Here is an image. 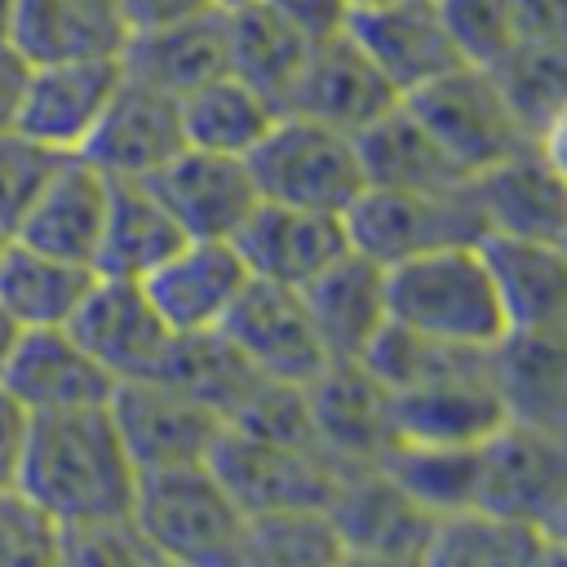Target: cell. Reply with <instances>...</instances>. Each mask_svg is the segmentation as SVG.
Returning a JSON list of instances; mask_svg holds the SVG:
<instances>
[{
	"mask_svg": "<svg viewBox=\"0 0 567 567\" xmlns=\"http://www.w3.org/2000/svg\"><path fill=\"white\" fill-rule=\"evenodd\" d=\"M266 4H275V9H279L288 22H297L306 35L337 31V27L346 22V13H350L346 0H266Z\"/></svg>",
	"mask_w": 567,
	"mask_h": 567,
	"instance_id": "bcb514c9",
	"label": "cell"
},
{
	"mask_svg": "<svg viewBox=\"0 0 567 567\" xmlns=\"http://www.w3.org/2000/svg\"><path fill=\"white\" fill-rule=\"evenodd\" d=\"M142 182L159 195L186 239H230L261 199L248 159L199 146H182Z\"/></svg>",
	"mask_w": 567,
	"mask_h": 567,
	"instance_id": "2e32d148",
	"label": "cell"
},
{
	"mask_svg": "<svg viewBox=\"0 0 567 567\" xmlns=\"http://www.w3.org/2000/svg\"><path fill=\"white\" fill-rule=\"evenodd\" d=\"M563 487H567V443L563 439L518 425V421H501L478 443L474 505L540 527L545 514L554 509V501L563 496Z\"/></svg>",
	"mask_w": 567,
	"mask_h": 567,
	"instance_id": "5bb4252c",
	"label": "cell"
},
{
	"mask_svg": "<svg viewBox=\"0 0 567 567\" xmlns=\"http://www.w3.org/2000/svg\"><path fill=\"white\" fill-rule=\"evenodd\" d=\"M301 301L319 328L328 359H363L372 337L385 328V266L346 248L328 261L310 284H301Z\"/></svg>",
	"mask_w": 567,
	"mask_h": 567,
	"instance_id": "4316f807",
	"label": "cell"
},
{
	"mask_svg": "<svg viewBox=\"0 0 567 567\" xmlns=\"http://www.w3.org/2000/svg\"><path fill=\"white\" fill-rule=\"evenodd\" d=\"M120 75H124L120 53H84V58L31 62L13 124L22 133L49 142L53 151H80L89 128L97 124L102 106L111 102Z\"/></svg>",
	"mask_w": 567,
	"mask_h": 567,
	"instance_id": "e0dca14e",
	"label": "cell"
},
{
	"mask_svg": "<svg viewBox=\"0 0 567 567\" xmlns=\"http://www.w3.org/2000/svg\"><path fill=\"white\" fill-rule=\"evenodd\" d=\"M9 13H13V0H0V35L9 31Z\"/></svg>",
	"mask_w": 567,
	"mask_h": 567,
	"instance_id": "f907efd6",
	"label": "cell"
},
{
	"mask_svg": "<svg viewBox=\"0 0 567 567\" xmlns=\"http://www.w3.org/2000/svg\"><path fill=\"white\" fill-rule=\"evenodd\" d=\"M213 474L230 492V501L252 518V514H275V509H328L341 470L310 452V447H288L270 439H252L244 430L221 425L213 452H208Z\"/></svg>",
	"mask_w": 567,
	"mask_h": 567,
	"instance_id": "ba28073f",
	"label": "cell"
},
{
	"mask_svg": "<svg viewBox=\"0 0 567 567\" xmlns=\"http://www.w3.org/2000/svg\"><path fill=\"white\" fill-rule=\"evenodd\" d=\"M93 275V266L53 257L13 235L0 252V315L9 328H66Z\"/></svg>",
	"mask_w": 567,
	"mask_h": 567,
	"instance_id": "f546056e",
	"label": "cell"
},
{
	"mask_svg": "<svg viewBox=\"0 0 567 567\" xmlns=\"http://www.w3.org/2000/svg\"><path fill=\"white\" fill-rule=\"evenodd\" d=\"M0 563H58V523L18 487H0Z\"/></svg>",
	"mask_w": 567,
	"mask_h": 567,
	"instance_id": "b9f144b4",
	"label": "cell"
},
{
	"mask_svg": "<svg viewBox=\"0 0 567 567\" xmlns=\"http://www.w3.org/2000/svg\"><path fill=\"white\" fill-rule=\"evenodd\" d=\"M403 102L470 177L532 146V133L523 128L487 66L461 62L434 75L430 84L412 89Z\"/></svg>",
	"mask_w": 567,
	"mask_h": 567,
	"instance_id": "8992f818",
	"label": "cell"
},
{
	"mask_svg": "<svg viewBox=\"0 0 567 567\" xmlns=\"http://www.w3.org/2000/svg\"><path fill=\"white\" fill-rule=\"evenodd\" d=\"M18 487L58 527L128 514L137 470L111 425L106 403L31 416Z\"/></svg>",
	"mask_w": 567,
	"mask_h": 567,
	"instance_id": "6da1fadb",
	"label": "cell"
},
{
	"mask_svg": "<svg viewBox=\"0 0 567 567\" xmlns=\"http://www.w3.org/2000/svg\"><path fill=\"white\" fill-rule=\"evenodd\" d=\"M540 532H545V540L554 545V558H558V563H567V487H563V496L554 501V509L545 514Z\"/></svg>",
	"mask_w": 567,
	"mask_h": 567,
	"instance_id": "681fc988",
	"label": "cell"
},
{
	"mask_svg": "<svg viewBox=\"0 0 567 567\" xmlns=\"http://www.w3.org/2000/svg\"><path fill=\"white\" fill-rule=\"evenodd\" d=\"M111 425L133 461V470H164V465H186V461H208L217 434H221V412L195 399L190 390L164 381V377H133L115 381L106 399Z\"/></svg>",
	"mask_w": 567,
	"mask_h": 567,
	"instance_id": "52a82bcc",
	"label": "cell"
},
{
	"mask_svg": "<svg viewBox=\"0 0 567 567\" xmlns=\"http://www.w3.org/2000/svg\"><path fill=\"white\" fill-rule=\"evenodd\" d=\"M363 182L368 186H403V190H443L465 186L470 173L434 142V133L412 115V106L399 97L385 115H377L368 128L354 133Z\"/></svg>",
	"mask_w": 567,
	"mask_h": 567,
	"instance_id": "f1b7e54d",
	"label": "cell"
},
{
	"mask_svg": "<svg viewBox=\"0 0 567 567\" xmlns=\"http://www.w3.org/2000/svg\"><path fill=\"white\" fill-rule=\"evenodd\" d=\"M226 9V62L239 80L261 89L279 111L297 80L310 35L266 0H230Z\"/></svg>",
	"mask_w": 567,
	"mask_h": 567,
	"instance_id": "d6a6232c",
	"label": "cell"
},
{
	"mask_svg": "<svg viewBox=\"0 0 567 567\" xmlns=\"http://www.w3.org/2000/svg\"><path fill=\"white\" fill-rule=\"evenodd\" d=\"M412 501H421L434 518L474 505L478 487V443L474 447H430V443H390L377 461Z\"/></svg>",
	"mask_w": 567,
	"mask_h": 567,
	"instance_id": "d590c367",
	"label": "cell"
},
{
	"mask_svg": "<svg viewBox=\"0 0 567 567\" xmlns=\"http://www.w3.org/2000/svg\"><path fill=\"white\" fill-rule=\"evenodd\" d=\"M58 563L124 567V563H155V554L133 527V518L115 514V518H89V523L58 527Z\"/></svg>",
	"mask_w": 567,
	"mask_h": 567,
	"instance_id": "60d3db41",
	"label": "cell"
},
{
	"mask_svg": "<svg viewBox=\"0 0 567 567\" xmlns=\"http://www.w3.org/2000/svg\"><path fill=\"white\" fill-rule=\"evenodd\" d=\"M66 332L93 354V363L111 381L159 377L177 337L151 306L142 279H124V275H93L89 292L66 319Z\"/></svg>",
	"mask_w": 567,
	"mask_h": 567,
	"instance_id": "9c48e42d",
	"label": "cell"
},
{
	"mask_svg": "<svg viewBox=\"0 0 567 567\" xmlns=\"http://www.w3.org/2000/svg\"><path fill=\"white\" fill-rule=\"evenodd\" d=\"M182 239H186L182 226L173 221V213L159 204V195L142 177H111L106 221H102V239H97V257H93L97 275L142 279Z\"/></svg>",
	"mask_w": 567,
	"mask_h": 567,
	"instance_id": "4dcf8cb0",
	"label": "cell"
},
{
	"mask_svg": "<svg viewBox=\"0 0 567 567\" xmlns=\"http://www.w3.org/2000/svg\"><path fill=\"white\" fill-rule=\"evenodd\" d=\"M230 244L239 248L252 279L292 284V288L310 284L328 261H337L350 248L341 213L297 208L275 199H257V208L244 217Z\"/></svg>",
	"mask_w": 567,
	"mask_h": 567,
	"instance_id": "44dd1931",
	"label": "cell"
},
{
	"mask_svg": "<svg viewBox=\"0 0 567 567\" xmlns=\"http://www.w3.org/2000/svg\"><path fill=\"white\" fill-rule=\"evenodd\" d=\"M425 563L430 567H532V563H558V558L536 523L505 518L483 505H465L434 518Z\"/></svg>",
	"mask_w": 567,
	"mask_h": 567,
	"instance_id": "836d02e7",
	"label": "cell"
},
{
	"mask_svg": "<svg viewBox=\"0 0 567 567\" xmlns=\"http://www.w3.org/2000/svg\"><path fill=\"white\" fill-rule=\"evenodd\" d=\"M394 102H399L394 84L377 71V62L359 49V40L341 22L337 31L310 35L306 58L297 66V80L284 97V111L319 120V124L354 137L377 115H385Z\"/></svg>",
	"mask_w": 567,
	"mask_h": 567,
	"instance_id": "7c38bea8",
	"label": "cell"
},
{
	"mask_svg": "<svg viewBox=\"0 0 567 567\" xmlns=\"http://www.w3.org/2000/svg\"><path fill=\"white\" fill-rule=\"evenodd\" d=\"M385 306L394 323L452 346L492 350L505 337V315L478 239L430 248L385 266Z\"/></svg>",
	"mask_w": 567,
	"mask_h": 567,
	"instance_id": "3957f363",
	"label": "cell"
},
{
	"mask_svg": "<svg viewBox=\"0 0 567 567\" xmlns=\"http://www.w3.org/2000/svg\"><path fill=\"white\" fill-rule=\"evenodd\" d=\"M27 71H31L27 53H22L9 35H0V128H9V124L18 120V102H22Z\"/></svg>",
	"mask_w": 567,
	"mask_h": 567,
	"instance_id": "7dc6e473",
	"label": "cell"
},
{
	"mask_svg": "<svg viewBox=\"0 0 567 567\" xmlns=\"http://www.w3.org/2000/svg\"><path fill=\"white\" fill-rule=\"evenodd\" d=\"M346 563H425L434 514L412 501L381 465L346 470L328 501Z\"/></svg>",
	"mask_w": 567,
	"mask_h": 567,
	"instance_id": "30bf717a",
	"label": "cell"
},
{
	"mask_svg": "<svg viewBox=\"0 0 567 567\" xmlns=\"http://www.w3.org/2000/svg\"><path fill=\"white\" fill-rule=\"evenodd\" d=\"M346 31L394 84L399 97L430 84L434 75L461 66V53L447 35L439 0H372L346 13Z\"/></svg>",
	"mask_w": 567,
	"mask_h": 567,
	"instance_id": "ac0fdd59",
	"label": "cell"
},
{
	"mask_svg": "<svg viewBox=\"0 0 567 567\" xmlns=\"http://www.w3.org/2000/svg\"><path fill=\"white\" fill-rule=\"evenodd\" d=\"M239 563H266V567H319V563H346L341 540L332 532L328 509H275L252 514L244 523V549Z\"/></svg>",
	"mask_w": 567,
	"mask_h": 567,
	"instance_id": "74e56055",
	"label": "cell"
},
{
	"mask_svg": "<svg viewBox=\"0 0 567 567\" xmlns=\"http://www.w3.org/2000/svg\"><path fill=\"white\" fill-rule=\"evenodd\" d=\"M248 266L230 239H182L142 288L173 332H213L248 284Z\"/></svg>",
	"mask_w": 567,
	"mask_h": 567,
	"instance_id": "ffe728a7",
	"label": "cell"
},
{
	"mask_svg": "<svg viewBox=\"0 0 567 567\" xmlns=\"http://www.w3.org/2000/svg\"><path fill=\"white\" fill-rule=\"evenodd\" d=\"M115 4H120L124 35H128V31H142V27H159V22H173V18H186V13H199V9L221 4V0H115Z\"/></svg>",
	"mask_w": 567,
	"mask_h": 567,
	"instance_id": "f6af8a7d",
	"label": "cell"
},
{
	"mask_svg": "<svg viewBox=\"0 0 567 567\" xmlns=\"http://www.w3.org/2000/svg\"><path fill=\"white\" fill-rule=\"evenodd\" d=\"M186 146L182 133V106L173 93L120 75L111 102L102 106L97 124L89 128L80 155L97 164L106 177H151L159 164H168Z\"/></svg>",
	"mask_w": 567,
	"mask_h": 567,
	"instance_id": "9a60e30c",
	"label": "cell"
},
{
	"mask_svg": "<svg viewBox=\"0 0 567 567\" xmlns=\"http://www.w3.org/2000/svg\"><path fill=\"white\" fill-rule=\"evenodd\" d=\"M346 4H350V9H354V4H372V0H346Z\"/></svg>",
	"mask_w": 567,
	"mask_h": 567,
	"instance_id": "db71d44e",
	"label": "cell"
},
{
	"mask_svg": "<svg viewBox=\"0 0 567 567\" xmlns=\"http://www.w3.org/2000/svg\"><path fill=\"white\" fill-rule=\"evenodd\" d=\"M4 35L27 53V62L120 53L124 18L115 0H13Z\"/></svg>",
	"mask_w": 567,
	"mask_h": 567,
	"instance_id": "1f68e13d",
	"label": "cell"
},
{
	"mask_svg": "<svg viewBox=\"0 0 567 567\" xmlns=\"http://www.w3.org/2000/svg\"><path fill=\"white\" fill-rule=\"evenodd\" d=\"M120 66L133 80H146L173 97L190 93L195 84L230 71L226 62V9L208 4L199 13L128 31L120 44Z\"/></svg>",
	"mask_w": 567,
	"mask_h": 567,
	"instance_id": "484cf974",
	"label": "cell"
},
{
	"mask_svg": "<svg viewBox=\"0 0 567 567\" xmlns=\"http://www.w3.org/2000/svg\"><path fill=\"white\" fill-rule=\"evenodd\" d=\"M244 159L257 182V195L275 204L346 213L368 186L354 137L292 111H279L266 137Z\"/></svg>",
	"mask_w": 567,
	"mask_h": 567,
	"instance_id": "277c9868",
	"label": "cell"
},
{
	"mask_svg": "<svg viewBox=\"0 0 567 567\" xmlns=\"http://www.w3.org/2000/svg\"><path fill=\"white\" fill-rule=\"evenodd\" d=\"M536 151H540V159L549 164V173L567 186V111L554 115V120L536 133Z\"/></svg>",
	"mask_w": 567,
	"mask_h": 567,
	"instance_id": "c3c4849f",
	"label": "cell"
},
{
	"mask_svg": "<svg viewBox=\"0 0 567 567\" xmlns=\"http://www.w3.org/2000/svg\"><path fill=\"white\" fill-rule=\"evenodd\" d=\"M62 155L66 151H53L49 142L22 133L18 124L0 128V226L9 235L18 230V221L27 217V208L35 204Z\"/></svg>",
	"mask_w": 567,
	"mask_h": 567,
	"instance_id": "f35d334b",
	"label": "cell"
},
{
	"mask_svg": "<svg viewBox=\"0 0 567 567\" xmlns=\"http://www.w3.org/2000/svg\"><path fill=\"white\" fill-rule=\"evenodd\" d=\"M106 199H111V177L97 164H89L80 151H66L13 235L53 257L93 266L106 221Z\"/></svg>",
	"mask_w": 567,
	"mask_h": 567,
	"instance_id": "d4e9b609",
	"label": "cell"
},
{
	"mask_svg": "<svg viewBox=\"0 0 567 567\" xmlns=\"http://www.w3.org/2000/svg\"><path fill=\"white\" fill-rule=\"evenodd\" d=\"M487 71L496 75L532 142L554 115L567 111V40H518Z\"/></svg>",
	"mask_w": 567,
	"mask_h": 567,
	"instance_id": "8d00e7d4",
	"label": "cell"
},
{
	"mask_svg": "<svg viewBox=\"0 0 567 567\" xmlns=\"http://www.w3.org/2000/svg\"><path fill=\"white\" fill-rule=\"evenodd\" d=\"M474 199L487 230L563 239L567 244V186L549 173L536 142L483 173H474Z\"/></svg>",
	"mask_w": 567,
	"mask_h": 567,
	"instance_id": "83f0119b",
	"label": "cell"
},
{
	"mask_svg": "<svg viewBox=\"0 0 567 567\" xmlns=\"http://www.w3.org/2000/svg\"><path fill=\"white\" fill-rule=\"evenodd\" d=\"M9 239H13V235H9L4 226H0V252H4V244H9Z\"/></svg>",
	"mask_w": 567,
	"mask_h": 567,
	"instance_id": "f5cc1de1",
	"label": "cell"
},
{
	"mask_svg": "<svg viewBox=\"0 0 567 567\" xmlns=\"http://www.w3.org/2000/svg\"><path fill=\"white\" fill-rule=\"evenodd\" d=\"M133 527L151 545L155 563L230 567L244 549L248 514L230 501L208 461L142 470L128 505Z\"/></svg>",
	"mask_w": 567,
	"mask_h": 567,
	"instance_id": "7a4b0ae2",
	"label": "cell"
},
{
	"mask_svg": "<svg viewBox=\"0 0 567 567\" xmlns=\"http://www.w3.org/2000/svg\"><path fill=\"white\" fill-rule=\"evenodd\" d=\"M27 430H31V412L0 385V487L18 483V465H22Z\"/></svg>",
	"mask_w": 567,
	"mask_h": 567,
	"instance_id": "7bdbcfd3",
	"label": "cell"
},
{
	"mask_svg": "<svg viewBox=\"0 0 567 567\" xmlns=\"http://www.w3.org/2000/svg\"><path fill=\"white\" fill-rule=\"evenodd\" d=\"M9 337H13V328H9V319L0 315V359H4V346H9Z\"/></svg>",
	"mask_w": 567,
	"mask_h": 567,
	"instance_id": "816d5d0a",
	"label": "cell"
},
{
	"mask_svg": "<svg viewBox=\"0 0 567 567\" xmlns=\"http://www.w3.org/2000/svg\"><path fill=\"white\" fill-rule=\"evenodd\" d=\"M217 332L239 350V359L257 377L306 385L310 377L323 372V363H332L301 301V288L292 284L248 279L235 306L226 310V319L217 323Z\"/></svg>",
	"mask_w": 567,
	"mask_h": 567,
	"instance_id": "8fae6325",
	"label": "cell"
},
{
	"mask_svg": "<svg viewBox=\"0 0 567 567\" xmlns=\"http://www.w3.org/2000/svg\"><path fill=\"white\" fill-rule=\"evenodd\" d=\"M474 182V177H470ZM443 186V190H403V186H363L346 217V239L354 252L372 257L377 266L408 261L430 248L474 244L487 235L478 213L474 186Z\"/></svg>",
	"mask_w": 567,
	"mask_h": 567,
	"instance_id": "5b68a950",
	"label": "cell"
},
{
	"mask_svg": "<svg viewBox=\"0 0 567 567\" xmlns=\"http://www.w3.org/2000/svg\"><path fill=\"white\" fill-rule=\"evenodd\" d=\"M177 106H182L186 146L221 151V155H239V159L266 137V128L279 115V106L261 89L239 80L235 71H221V75L195 84L190 93L177 97Z\"/></svg>",
	"mask_w": 567,
	"mask_h": 567,
	"instance_id": "e575fe53",
	"label": "cell"
},
{
	"mask_svg": "<svg viewBox=\"0 0 567 567\" xmlns=\"http://www.w3.org/2000/svg\"><path fill=\"white\" fill-rule=\"evenodd\" d=\"M0 385L31 412H71V408H102L111 399V377L93 363V354L66 328H13Z\"/></svg>",
	"mask_w": 567,
	"mask_h": 567,
	"instance_id": "d6986e66",
	"label": "cell"
},
{
	"mask_svg": "<svg viewBox=\"0 0 567 567\" xmlns=\"http://www.w3.org/2000/svg\"><path fill=\"white\" fill-rule=\"evenodd\" d=\"M439 13L470 66H496L518 44L514 0H439Z\"/></svg>",
	"mask_w": 567,
	"mask_h": 567,
	"instance_id": "ab89813d",
	"label": "cell"
},
{
	"mask_svg": "<svg viewBox=\"0 0 567 567\" xmlns=\"http://www.w3.org/2000/svg\"><path fill=\"white\" fill-rule=\"evenodd\" d=\"M518 40H567V0H514Z\"/></svg>",
	"mask_w": 567,
	"mask_h": 567,
	"instance_id": "ee69618b",
	"label": "cell"
},
{
	"mask_svg": "<svg viewBox=\"0 0 567 567\" xmlns=\"http://www.w3.org/2000/svg\"><path fill=\"white\" fill-rule=\"evenodd\" d=\"M487 377L505 421L567 443V328H505L487 350Z\"/></svg>",
	"mask_w": 567,
	"mask_h": 567,
	"instance_id": "7402d4cb",
	"label": "cell"
},
{
	"mask_svg": "<svg viewBox=\"0 0 567 567\" xmlns=\"http://www.w3.org/2000/svg\"><path fill=\"white\" fill-rule=\"evenodd\" d=\"M505 421L487 363L474 372H456L443 381H425L390 394L394 443H430V447H474Z\"/></svg>",
	"mask_w": 567,
	"mask_h": 567,
	"instance_id": "603a6c76",
	"label": "cell"
},
{
	"mask_svg": "<svg viewBox=\"0 0 567 567\" xmlns=\"http://www.w3.org/2000/svg\"><path fill=\"white\" fill-rule=\"evenodd\" d=\"M505 328H567V244L501 235L478 239Z\"/></svg>",
	"mask_w": 567,
	"mask_h": 567,
	"instance_id": "cb8c5ba5",
	"label": "cell"
},
{
	"mask_svg": "<svg viewBox=\"0 0 567 567\" xmlns=\"http://www.w3.org/2000/svg\"><path fill=\"white\" fill-rule=\"evenodd\" d=\"M306 403H310L315 443L341 474L377 465L390 452L394 443L390 390L359 359L323 363V372L306 381Z\"/></svg>",
	"mask_w": 567,
	"mask_h": 567,
	"instance_id": "4fadbf2b",
	"label": "cell"
}]
</instances>
